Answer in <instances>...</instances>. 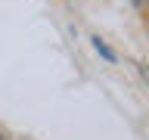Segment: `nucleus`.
<instances>
[{
    "label": "nucleus",
    "mask_w": 149,
    "mask_h": 140,
    "mask_svg": "<svg viewBox=\"0 0 149 140\" xmlns=\"http://www.w3.org/2000/svg\"><path fill=\"white\" fill-rule=\"evenodd\" d=\"M93 50H96V53L106 59V62H115V50H112V47L102 41V37H93Z\"/></svg>",
    "instance_id": "obj_1"
},
{
    "label": "nucleus",
    "mask_w": 149,
    "mask_h": 140,
    "mask_svg": "<svg viewBox=\"0 0 149 140\" xmlns=\"http://www.w3.org/2000/svg\"><path fill=\"white\" fill-rule=\"evenodd\" d=\"M0 140H3V137H0Z\"/></svg>",
    "instance_id": "obj_2"
}]
</instances>
